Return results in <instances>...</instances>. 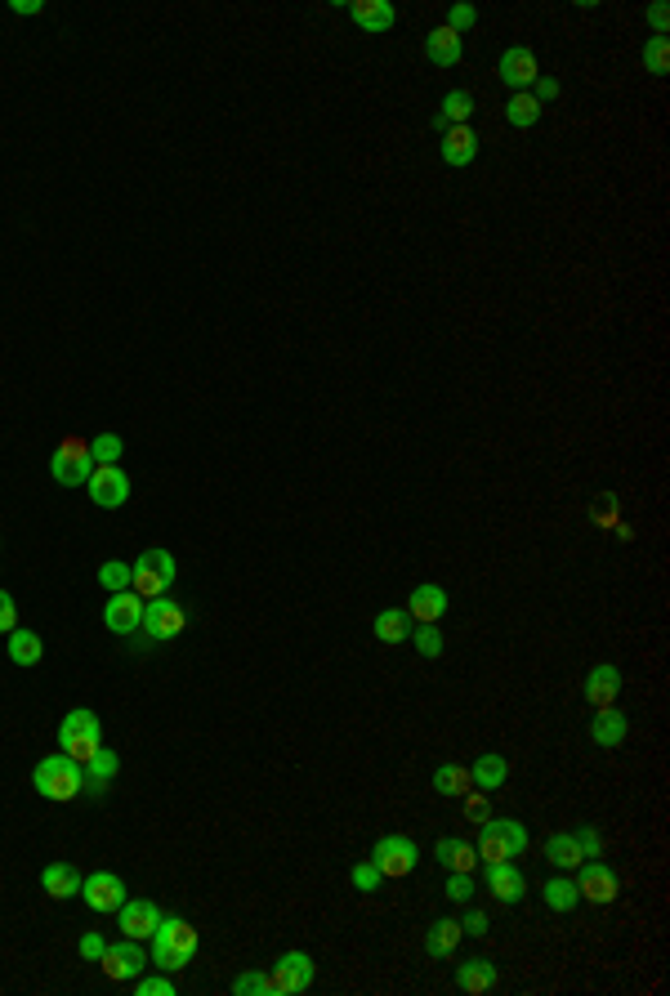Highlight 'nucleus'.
<instances>
[{
    "instance_id": "f704fd0d",
    "label": "nucleus",
    "mask_w": 670,
    "mask_h": 996,
    "mask_svg": "<svg viewBox=\"0 0 670 996\" xmlns=\"http://www.w3.org/2000/svg\"><path fill=\"white\" fill-rule=\"evenodd\" d=\"M505 121H510V126H519V130H528V126H536V121H541V103H536L528 90L514 94V99L505 103Z\"/></svg>"
},
{
    "instance_id": "49530a36",
    "label": "nucleus",
    "mask_w": 670,
    "mask_h": 996,
    "mask_svg": "<svg viewBox=\"0 0 670 996\" xmlns=\"http://www.w3.org/2000/svg\"><path fill=\"white\" fill-rule=\"evenodd\" d=\"M572 836H577V845H581V854L586 858H603V840H599L595 827H577Z\"/></svg>"
},
{
    "instance_id": "aec40b11",
    "label": "nucleus",
    "mask_w": 670,
    "mask_h": 996,
    "mask_svg": "<svg viewBox=\"0 0 670 996\" xmlns=\"http://www.w3.org/2000/svg\"><path fill=\"white\" fill-rule=\"evenodd\" d=\"M626 733H630V724L617 706H599V715L590 720V742L603 746V751H617V746L626 742Z\"/></svg>"
},
{
    "instance_id": "a211bd4d",
    "label": "nucleus",
    "mask_w": 670,
    "mask_h": 996,
    "mask_svg": "<svg viewBox=\"0 0 670 996\" xmlns=\"http://www.w3.org/2000/svg\"><path fill=\"white\" fill-rule=\"evenodd\" d=\"M487 889H492L501 903H519L523 894H528V880H523V871L505 858V863H487Z\"/></svg>"
},
{
    "instance_id": "20e7f679",
    "label": "nucleus",
    "mask_w": 670,
    "mask_h": 996,
    "mask_svg": "<svg viewBox=\"0 0 670 996\" xmlns=\"http://www.w3.org/2000/svg\"><path fill=\"white\" fill-rule=\"evenodd\" d=\"M99 746H103V724L90 706H76V711L63 715V724H59V751L63 755H72L76 764H85V760H94Z\"/></svg>"
},
{
    "instance_id": "09e8293b",
    "label": "nucleus",
    "mask_w": 670,
    "mask_h": 996,
    "mask_svg": "<svg viewBox=\"0 0 670 996\" xmlns=\"http://www.w3.org/2000/svg\"><path fill=\"white\" fill-rule=\"evenodd\" d=\"M18 626V608H14V595L9 590H0V635H9V630Z\"/></svg>"
},
{
    "instance_id": "58836bf2",
    "label": "nucleus",
    "mask_w": 670,
    "mask_h": 996,
    "mask_svg": "<svg viewBox=\"0 0 670 996\" xmlns=\"http://www.w3.org/2000/svg\"><path fill=\"white\" fill-rule=\"evenodd\" d=\"M644 67L653 76H666L670 72V41H666V36H653V41L644 45Z\"/></svg>"
},
{
    "instance_id": "ddd939ff",
    "label": "nucleus",
    "mask_w": 670,
    "mask_h": 996,
    "mask_svg": "<svg viewBox=\"0 0 670 996\" xmlns=\"http://www.w3.org/2000/svg\"><path fill=\"white\" fill-rule=\"evenodd\" d=\"M117 925L126 938H152L161 925V907L152 903V898H126V903L117 907Z\"/></svg>"
},
{
    "instance_id": "4be33fe9",
    "label": "nucleus",
    "mask_w": 670,
    "mask_h": 996,
    "mask_svg": "<svg viewBox=\"0 0 670 996\" xmlns=\"http://www.w3.org/2000/svg\"><path fill=\"white\" fill-rule=\"evenodd\" d=\"M456 988L469 992V996H483L496 988V965L487 961V956H474V961L456 965Z\"/></svg>"
},
{
    "instance_id": "423d86ee",
    "label": "nucleus",
    "mask_w": 670,
    "mask_h": 996,
    "mask_svg": "<svg viewBox=\"0 0 670 996\" xmlns=\"http://www.w3.org/2000/svg\"><path fill=\"white\" fill-rule=\"evenodd\" d=\"M50 474H54V483H63V487H85L90 483V474H94V461H90V438H63L59 447H54V456H50Z\"/></svg>"
},
{
    "instance_id": "393cba45",
    "label": "nucleus",
    "mask_w": 670,
    "mask_h": 996,
    "mask_svg": "<svg viewBox=\"0 0 670 996\" xmlns=\"http://www.w3.org/2000/svg\"><path fill=\"white\" fill-rule=\"evenodd\" d=\"M81 769H85V791H90V796H103V791H108V782L117 778L121 760H117V751H103V746H99V751H94V760H85Z\"/></svg>"
},
{
    "instance_id": "7c9ffc66",
    "label": "nucleus",
    "mask_w": 670,
    "mask_h": 996,
    "mask_svg": "<svg viewBox=\"0 0 670 996\" xmlns=\"http://www.w3.org/2000/svg\"><path fill=\"white\" fill-rule=\"evenodd\" d=\"M545 858H550L554 867H568V871L586 863V854H581V845H577V836H572V831H559V836L545 840Z\"/></svg>"
},
{
    "instance_id": "a18cd8bd",
    "label": "nucleus",
    "mask_w": 670,
    "mask_h": 996,
    "mask_svg": "<svg viewBox=\"0 0 670 996\" xmlns=\"http://www.w3.org/2000/svg\"><path fill=\"white\" fill-rule=\"evenodd\" d=\"M447 898H452V903H469V898H474V880H469L465 871H452V880H447Z\"/></svg>"
},
{
    "instance_id": "3c124183",
    "label": "nucleus",
    "mask_w": 670,
    "mask_h": 996,
    "mask_svg": "<svg viewBox=\"0 0 670 996\" xmlns=\"http://www.w3.org/2000/svg\"><path fill=\"white\" fill-rule=\"evenodd\" d=\"M103 947H108V943H103V934H81V956H85V961H99Z\"/></svg>"
},
{
    "instance_id": "f3484780",
    "label": "nucleus",
    "mask_w": 670,
    "mask_h": 996,
    "mask_svg": "<svg viewBox=\"0 0 670 996\" xmlns=\"http://www.w3.org/2000/svg\"><path fill=\"white\" fill-rule=\"evenodd\" d=\"M447 612V590L434 586V581H420L407 599V617H416L420 626H438V617Z\"/></svg>"
},
{
    "instance_id": "412c9836",
    "label": "nucleus",
    "mask_w": 670,
    "mask_h": 996,
    "mask_svg": "<svg viewBox=\"0 0 670 996\" xmlns=\"http://www.w3.org/2000/svg\"><path fill=\"white\" fill-rule=\"evenodd\" d=\"M581 693H586V702L595 706H617V693H621V670L617 666H595L586 675V684H581Z\"/></svg>"
},
{
    "instance_id": "f257e3e1",
    "label": "nucleus",
    "mask_w": 670,
    "mask_h": 996,
    "mask_svg": "<svg viewBox=\"0 0 670 996\" xmlns=\"http://www.w3.org/2000/svg\"><path fill=\"white\" fill-rule=\"evenodd\" d=\"M148 943H152L148 961L157 965L161 974H179L197 956V930L188 921H179V916H175V921H166V916H161L157 934H152Z\"/></svg>"
},
{
    "instance_id": "2eb2a0df",
    "label": "nucleus",
    "mask_w": 670,
    "mask_h": 996,
    "mask_svg": "<svg viewBox=\"0 0 670 996\" xmlns=\"http://www.w3.org/2000/svg\"><path fill=\"white\" fill-rule=\"evenodd\" d=\"M143 603L134 590H121V595L108 599V608H103V626L112 630V635H134V630L143 626Z\"/></svg>"
},
{
    "instance_id": "37998d69",
    "label": "nucleus",
    "mask_w": 670,
    "mask_h": 996,
    "mask_svg": "<svg viewBox=\"0 0 670 996\" xmlns=\"http://www.w3.org/2000/svg\"><path fill=\"white\" fill-rule=\"evenodd\" d=\"M349 880H353V889H362V894H371V889H380V880H385V876H380V867H376V863H371V858H367V863H358V867L349 871Z\"/></svg>"
},
{
    "instance_id": "c85d7f7f",
    "label": "nucleus",
    "mask_w": 670,
    "mask_h": 996,
    "mask_svg": "<svg viewBox=\"0 0 670 996\" xmlns=\"http://www.w3.org/2000/svg\"><path fill=\"white\" fill-rule=\"evenodd\" d=\"M9 644H5V653H9V662H14V666H36V662H41V657H45V644H41V635H36V630H9Z\"/></svg>"
},
{
    "instance_id": "9d476101",
    "label": "nucleus",
    "mask_w": 670,
    "mask_h": 996,
    "mask_svg": "<svg viewBox=\"0 0 670 996\" xmlns=\"http://www.w3.org/2000/svg\"><path fill=\"white\" fill-rule=\"evenodd\" d=\"M90 501L99 505V510H121V505L130 501V478L121 465H94L90 474Z\"/></svg>"
},
{
    "instance_id": "603ef678",
    "label": "nucleus",
    "mask_w": 670,
    "mask_h": 996,
    "mask_svg": "<svg viewBox=\"0 0 670 996\" xmlns=\"http://www.w3.org/2000/svg\"><path fill=\"white\" fill-rule=\"evenodd\" d=\"M461 930H465L469 938H483V934H487V916H483V912H469L465 921H461Z\"/></svg>"
},
{
    "instance_id": "ea45409f",
    "label": "nucleus",
    "mask_w": 670,
    "mask_h": 996,
    "mask_svg": "<svg viewBox=\"0 0 670 996\" xmlns=\"http://www.w3.org/2000/svg\"><path fill=\"white\" fill-rule=\"evenodd\" d=\"M233 992H237V996H273V983H268V974L251 970V974H237V979H233Z\"/></svg>"
},
{
    "instance_id": "c756f323",
    "label": "nucleus",
    "mask_w": 670,
    "mask_h": 996,
    "mask_svg": "<svg viewBox=\"0 0 670 996\" xmlns=\"http://www.w3.org/2000/svg\"><path fill=\"white\" fill-rule=\"evenodd\" d=\"M465 938V930H461V921H434L429 925V934H425V947H429V956H452L456 952V943Z\"/></svg>"
},
{
    "instance_id": "0eeeda50",
    "label": "nucleus",
    "mask_w": 670,
    "mask_h": 996,
    "mask_svg": "<svg viewBox=\"0 0 670 996\" xmlns=\"http://www.w3.org/2000/svg\"><path fill=\"white\" fill-rule=\"evenodd\" d=\"M313 979H318V965H313L309 952H286L277 956L273 974H268V983H273V996H300L313 988Z\"/></svg>"
},
{
    "instance_id": "79ce46f5",
    "label": "nucleus",
    "mask_w": 670,
    "mask_h": 996,
    "mask_svg": "<svg viewBox=\"0 0 670 996\" xmlns=\"http://www.w3.org/2000/svg\"><path fill=\"white\" fill-rule=\"evenodd\" d=\"M411 639H416V653L420 657H443V630H438V626H420Z\"/></svg>"
},
{
    "instance_id": "b1692460",
    "label": "nucleus",
    "mask_w": 670,
    "mask_h": 996,
    "mask_svg": "<svg viewBox=\"0 0 670 996\" xmlns=\"http://www.w3.org/2000/svg\"><path fill=\"white\" fill-rule=\"evenodd\" d=\"M478 157V134L469 130V126H447V134H443V161L447 166H469V161Z\"/></svg>"
},
{
    "instance_id": "4c0bfd02",
    "label": "nucleus",
    "mask_w": 670,
    "mask_h": 996,
    "mask_svg": "<svg viewBox=\"0 0 670 996\" xmlns=\"http://www.w3.org/2000/svg\"><path fill=\"white\" fill-rule=\"evenodd\" d=\"M130 577H134V572H130V563H121V559H108V563L99 568V586H103V590H112V595L130 590Z\"/></svg>"
},
{
    "instance_id": "7ed1b4c3",
    "label": "nucleus",
    "mask_w": 670,
    "mask_h": 996,
    "mask_svg": "<svg viewBox=\"0 0 670 996\" xmlns=\"http://www.w3.org/2000/svg\"><path fill=\"white\" fill-rule=\"evenodd\" d=\"M478 858L483 863H505V858H519L528 849V827L514 818H487L478 822Z\"/></svg>"
},
{
    "instance_id": "6ab92c4d",
    "label": "nucleus",
    "mask_w": 670,
    "mask_h": 996,
    "mask_svg": "<svg viewBox=\"0 0 670 996\" xmlns=\"http://www.w3.org/2000/svg\"><path fill=\"white\" fill-rule=\"evenodd\" d=\"M349 18L362 27V32L380 36V32H389V27L398 23V9L389 5V0H353V5H349Z\"/></svg>"
},
{
    "instance_id": "a19ab883",
    "label": "nucleus",
    "mask_w": 670,
    "mask_h": 996,
    "mask_svg": "<svg viewBox=\"0 0 670 996\" xmlns=\"http://www.w3.org/2000/svg\"><path fill=\"white\" fill-rule=\"evenodd\" d=\"M134 992L139 996H175V979H170V974H139Z\"/></svg>"
},
{
    "instance_id": "9b49d317",
    "label": "nucleus",
    "mask_w": 670,
    "mask_h": 996,
    "mask_svg": "<svg viewBox=\"0 0 670 996\" xmlns=\"http://www.w3.org/2000/svg\"><path fill=\"white\" fill-rule=\"evenodd\" d=\"M81 898L90 912H117L126 903V880L117 871H94V876L81 880Z\"/></svg>"
},
{
    "instance_id": "c9c22d12",
    "label": "nucleus",
    "mask_w": 670,
    "mask_h": 996,
    "mask_svg": "<svg viewBox=\"0 0 670 996\" xmlns=\"http://www.w3.org/2000/svg\"><path fill=\"white\" fill-rule=\"evenodd\" d=\"M121 452H126L121 434H108V429H103L99 438H90V461H94V465H117Z\"/></svg>"
},
{
    "instance_id": "de8ad7c7",
    "label": "nucleus",
    "mask_w": 670,
    "mask_h": 996,
    "mask_svg": "<svg viewBox=\"0 0 670 996\" xmlns=\"http://www.w3.org/2000/svg\"><path fill=\"white\" fill-rule=\"evenodd\" d=\"M465 813H469L474 822H487V818H492V813H487V791H474V787H469V791H465Z\"/></svg>"
},
{
    "instance_id": "864d4df0",
    "label": "nucleus",
    "mask_w": 670,
    "mask_h": 996,
    "mask_svg": "<svg viewBox=\"0 0 670 996\" xmlns=\"http://www.w3.org/2000/svg\"><path fill=\"white\" fill-rule=\"evenodd\" d=\"M648 23H653L657 36H666V23H670V9L666 5H648Z\"/></svg>"
},
{
    "instance_id": "c03bdc74",
    "label": "nucleus",
    "mask_w": 670,
    "mask_h": 996,
    "mask_svg": "<svg viewBox=\"0 0 670 996\" xmlns=\"http://www.w3.org/2000/svg\"><path fill=\"white\" fill-rule=\"evenodd\" d=\"M474 23H478V9L474 5H452V9H447V27H452L456 36H465Z\"/></svg>"
},
{
    "instance_id": "bb28decb",
    "label": "nucleus",
    "mask_w": 670,
    "mask_h": 996,
    "mask_svg": "<svg viewBox=\"0 0 670 996\" xmlns=\"http://www.w3.org/2000/svg\"><path fill=\"white\" fill-rule=\"evenodd\" d=\"M81 871H76L72 863H50L41 871V889L50 898H72V894H81Z\"/></svg>"
},
{
    "instance_id": "5fc2aeb1",
    "label": "nucleus",
    "mask_w": 670,
    "mask_h": 996,
    "mask_svg": "<svg viewBox=\"0 0 670 996\" xmlns=\"http://www.w3.org/2000/svg\"><path fill=\"white\" fill-rule=\"evenodd\" d=\"M41 0H14V14H41Z\"/></svg>"
},
{
    "instance_id": "e433bc0d",
    "label": "nucleus",
    "mask_w": 670,
    "mask_h": 996,
    "mask_svg": "<svg viewBox=\"0 0 670 996\" xmlns=\"http://www.w3.org/2000/svg\"><path fill=\"white\" fill-rule=\"evenodd\" d=\"M438 117H443L447 126H469V117H474V99H469L465 90H452L443 99V112H438Z\"/></svg>"
},
{
    "instance_id": "8fccbe9b",
    "label": "nucleus",
    "mask_w": 670,
    "mask_h": 996,
    "mask_svg": "<svg viewBox=\"0 0 670 996\" xmlns=\"http://www.w3.org/2000/svg\"><path fill=\"white\" fill-rule=\"evenodd\" d=\"M536 94H532V99L536 103H550V99H559V81H554V76H536Z\"/></svg>"
},
{
    "instance_id": "a878e982",
    "label": "nucleus",
    "mask_w": 670,
    "mask_h": 996,
    "mask_svg": "<svg viewBox=\"0 0 670 996\" xmlns=\"http://www.w3.org/2000/svg\"><path fill=\"white\" fill-rule=\"evenodd\" d=\"M434 863H443L447 871H474L478 867V849L474 845H465V840H456V836H443L434 845Z\"/></svg>"
},
{
    "instance_id": "39448f33",
    "label": "nucleus",
    "mask_w": 670,
    "mask_h": 996,
    "mask_svg": "<svg viewBox=\"0 0 670 996\" xmlns=\"http://www.w3.org/2000/svg\"><path fill=\"white\" fill-rule=\"evenodd\" d=\"M130 590L139 599H157V595H166L170 586H175V577H179V568H175V554L170 550H143L139 559L130 563Z\"/></svg>"
},
{
    "instance_id": "2f4dec72",
    "label": "nucleus",
    "mask_w": 670,
    "mask_h": 996,
    "mask_svg": "<svg viewBox=\"0 0 670 996\" xmlns=\"http://www.w3.org/2000/svg\"><path fill=\"white\" fill-rule=\"evenodd\" d=\"M371 630H376L380 644H402V639H407V630H411L407 608H385L376 621H371Z\"/></svg>"
},
{
    "instance_id": "dca6fc26",
    "label": "nucleus",
    "mask_w": 670,
    "mask_h": 996,
    "mask_svg": "<svg viewBox=\"0 0 670 996\" xmlns=\"http://www.w3.org/2000/svg\"><path fill=\"white\" fill-rule=\"evenodd\" d=\"M496 72H501V81L510 85L514 94H523L536 76H541V67H536V54L528 50V45H514V50L501 54V67H496Z\"/></svg>"
},
{
    "instance_id": "72a5a7b5",
    "label": "nucleus",
    "mask_w": 670,
    "mask_h": 996,
    "mask_svg": "<svg viewBox=\"0 0 670 996\" xmlns=\"http://www.w3.org/2000/svg\"><path fill=\"white\" fill-rule=\"evenodd\" d=\"M469 787H474V782H469L465 764H438V773H434V791H438V796H465Z\"/></svg>"
},
{
    "instance_id": "6e6552de",
    "label": "nucleus",
    "mask_w": 670,
    "mask_h": 996,
    "mask_svg": "<svg viewBox=\"0 0 670 996\" xmlns=\"http://www.w3.org/2000/svg\"><path fill=\"white\" fill-rule=\"evenodd\" d=\"M371 863L380 867V876L385 880H402V876L416 871L420 849H416V840L411 836H385V840H376V849H371Z\"/></svg>"
},
{
    "instance_id": "f8f14e48",
    "label": "nucleus",
    "mask_w": 670,
    "mask_h": 996,
    "mask_svg": "<svg viewBox=\"0 0 670 996\" xmlns=\"http://www.w3.org/2000/svg\"><path fill=\"white\" fill-rule=\"evenodd\" d=\"M99 965H103V974H108L112 983H126V979H139L148 961H143L139 938H126V943H108V947H103Z\"/></svg>"
},
{
    "instance_id": "1a4fd4ad",
    "label": "nucleus",
    "mask_w": 670,
    "mask_h": 996,
    "mask_svg": "<svg viewBox=\"0 0 670 996\" xmlns=\"http://www.w3.org/2000/svg\"><path fill=\"white\" fill-rule=\"evenodd\" d=\"M184 626H188V612L175 599L157 595L143 603V635L148 639H157V644L161 639H175V635H184Z\"/></svg>"
},
{
    "instance_id": "5701e85b",
    "label": "nucleus",
    "mask_w": 670,
    "mask_h": 996,
    "mask_svg": "<svg viewBox=\"0 0 670 996\" xmlns=\"http://www.w3.org/2000/svg\"><path fill=\"white\" fill-rule=\"evenodd\" d=\"M461 54H465V45H461V36H456L452 27H434V32L425 36V59L429 63L456 67V63H461Z\"/></svg>"
},
{
    "instance_id": "473e14b6",
    "label": "nucleus",
    "mask_w": 670,
    "mask_h": 996,
    "mask_svg": "<svg viewBox=\"0 0 670 996\" xmlns=\"http://www.w3.org/2000/svg\"><path fill=\"white\" fill-rule=\"evenodd\" d=\"M541 898H545V907H550V912H572V907H577L581 903V894H577V885H572V880H545V885H541Z\"/></svg>"
},
{
    "instance_id": "cd10ccee",
    "label": "nucleus",
    "mask_w": 670,
    "mask_h": 996,
    "mask_svg": "<svg viewBox=\"0 0 670 996\" xmlns=\"http://www.w3.org/2000/svg\"><path fill=\"white\" fill-rule=\"evenodd\" d=\"M505 778H510V764H505V755H496V751H483L474 760V769H469V782H474L478 791H496Z\"/></svg>"
},
{
    "instance_id": "4468645a",
    "label": "nucleus",
    "mask_w": 670,
    "mask_h": 996,
    "mask_svg": "<svg viewBox=\"0 0 670 996\" xmlns=\"http://www.w3.org/2000/svg\"><path fill=\"white\" fill-rule=\"evenodd\" d=\"M577 894L586 898V903H612V898H617V876H612V867L599 863V858H586V863L577 867Z\"/></svg>"
},
{
    "instance_id": "f03ea898",
    "label": "nucleus",
    "mask_w": 670,
    "mask_h": 996,
    "mask_svg": "<svg viewBox=\"0 0 670 996\" xmlns=\"http://www.w3.org/2000/svg\"><path fill=\"white\" fill-rule=\"evenodd\" d=\"M32 787L36 796L63 804V800H76L85 791V769L72 760V755H45L32 773Z\"/></svg>"
}]
</instances>
